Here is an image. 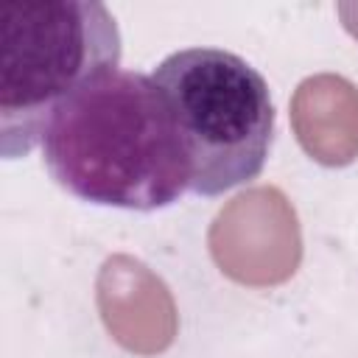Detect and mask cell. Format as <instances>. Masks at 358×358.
<instances>
[{"label":"cell","mask_w":358,"mask_h":358,"mask_svg":"<svg viewBox=\"0 0 358 358\" xmlns=\"http://www.w3.org/2000/svg\"><path fill=\"white\" fill-rule=\"evenodd\" d=\"M120 31L95 0L0 3V154L28 157L53 112L120 64Z\"/></svg>","instance_id":"cell-2"},{"label":"cell","mask_w":358,"mask_h":358,"mask_svg":"<svg viewBox=\"0 0 358 358\" xmlns=\"http://www.w3.org/2000/svg\"><path fill=\"white\" fill-rule=\"evenodd\" d=\"M42 162L70 196L134 213L176 204L190 190V157L157 81L106 70L50 117Z\"/></svg>","instance_id":"cell-1"},{"label":"cell","mask_w":358,"mask_h":358,"mask_svg":"<svg viewBox=\"0 0 358 358\" xmlns=\"http://www.w3.org/2000/svg\"><path fill=\"white\" fill-rule=\"evenodd\" d=\"M151 78L165 92L190 157V193L221 196L255 182L274 140V103L266 78L238 53L182 48Z\"/></svg>","instance_id":"cell-3"}]
</instances>
